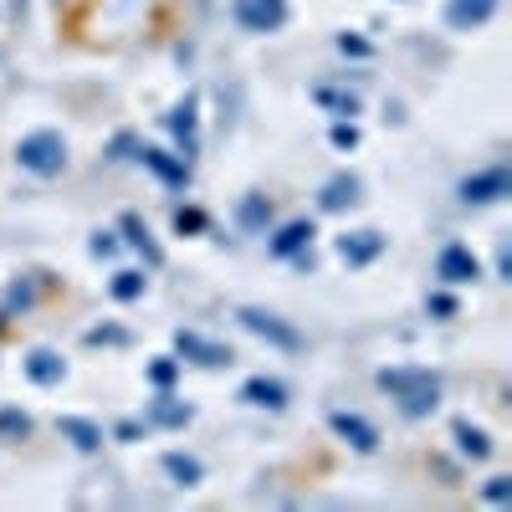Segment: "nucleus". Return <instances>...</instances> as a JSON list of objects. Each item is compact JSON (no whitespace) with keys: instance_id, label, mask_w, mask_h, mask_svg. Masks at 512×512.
Wrapping results in <instances>:
<instances>
[{"instance_id":"3","label":"nucleus","mask_w":512,"mask_h":512,"mask_svg":"<svg viewBox=\"0 0 512 512\" xmlns=\"http://www.w3.org/2000/svg\"><path fill=\"white\" fill-rule=\"evenodd\" d=\"M236 21L246 31H277L287 21V0H236Z\"/></svg>"},{"instance_id":"10","label":"nucleus","mask_w":512,"mask_h":512,"mask_svg":"<svg viewBox=\"0 0 512 512\" xmlns=\"http://www.w3.org/2000/svg\"><path fill=\"white\" fill-rule=\"evenodd\" d=\"M241 400L267 405V410H282V405H287V384H277V379H246V384H241Z\"/></svg>"},{"instance_id":"15","label":"nucleus","mask_w":512,"mask_h":512,"mask_svg":"<svg viewBox=\"0 0 512 512\" xmlns=\"http://www.w3.org/2000/svg\"><path fill=\"white\" fill-rule=\"evenodd\" d=\"M359 200V180L349 175H338V180H328V190H323V210H344V205H354Z\"/></svg>"},{"instance_id":"13","label":"nucleus","mask_w":512,"mask_h":512,"mask_svg":"<svg viewBox=\"0 0 512 512\" xmlns=\"http://www.w3.org/2000/svg\"><path fill=\"white\" fill-rule=\"evenodd\" d=\"M313 241V221H292L277 241H272V256H292V251H303Z\"/></svg>"},{"instance_id":"25","label":"nucleus","mask_w":512,"mask_h":512,"mask_svg":"<svg viewBox=\"0 0 512 512\" xmlns=\"http://www.w3.org/2000/svg\"><path fill=\"white\" fill-rule=\"evenodd\" d=\"M149 379H154V384H169V379H175V364H169V359H159V364L149 369Z\"/></svg>"},{"instance_id":"11","label":"nucleus","mask_w":512,"mask_h":512,"mask_svg":"<svg viewBox=\"0 0 512 512\" xmlns=\"http://www.w3.org/2000/svg\"><path fill=\"white\" fill-rule=\"evenodd\" d=\"M180 354H190L195 364H231V354H226V349L205 344V338H195V333H180Z\"/></svg>"},{"instance_id":"7","label":"nucleus","mask_w":512,"mask_h":512,"mask_svg":"<svg viewBox=\"0 0 512 512\" xmlns=\"http://www.w3.org/2000/svg\"><path fill=\"white\" fill-rule=\"evenodd\" d=\"M436 277L441 282H472V277H482V262L466 246H446L441 262H436Z\"/></svg>"},{"instance_id":"8","label":"nucleus","mask_w":512,"mask_h":512,"mask_svg":"<svg viewBox=\"0 0 512 512\" xmlns=\"http://www.w3.org/2000/svg\"><path fill=\"white\" fill-rule=\"evenodd\" d=\"M492 11H497V0H451V6H446V26H451V31H472V26H482Z\"/></svg>"},{"instance_id":"19","label":"nucleus","mask_w":512,"mask_h":512,"mask_svg":"<svg viewBox=\"0 0 512 512\" xmlns=\"http://www.w3.org/2000/svg\"><path fill=\"white\" fill-rule=\"evenodd\" d=\"M139 292H144V277L139 272H118L113 277V297H118V303H134Z\"/></svg>"},{"instance_id":"20","label":"nucleus","mask_w":512,"mask_h":512,"mask_svg":"<svg viewBox=\"0 0 512 512\" xmlns=\"http://www.w3.org/2000/svg\"><path fill=\"white\" fill-rule=\"evenodd\" d=\"M241 221H246V226H262V221H272V205L251 195V200L241 205Z\"/></svg>"},{"instance_id":"22","label":"nucleus","mask_w":512,"mask_h":512,"mask_svg":"<svg viewBox=\"0 0 512 512\" xmlns=\"http://www.w3.org/2000/svg\"><path fill=\"white\" fill-rule=\"evenodd\" d=\"M333 144H338V149H354V144H359V128H354V123H338V128H333Z\"/></svg>"},{"instance_id":"12","label":"nucleus","mask_w":512,"mask_h":512,"mask_svg":"<svg viewBox=\"0 0 512 512\" xmlns=\"http://www.w3.org/2000/svg\"><path fill=\"white\" fill-rule=\"evenodd\" d=\"M26 374H31L36 384H57V379H62V359H57L52 349H36V354L26 359Z\"/></svg>"},{"instance_id":"18","label":"nucleus","mask_w":512,"mask_h":512,"mask_svg":"<svg viewBox=\"0 0 512 512\" xmlns=\"http://www.w3.org/2000/svg\"><path fill=\"white\" fill-rule=\"evenodd\" d=\"M456 441H461V451H466V456H477V461H482V456L492 451V446H487V436H482V431H472V425H466V420L456 425Z\"/></svg>"},{"instance_id":"21","label":"nucleus","mask_w":512,"mask_h":512,"mask_svg":"<svg viewBox=\"0 0 512 512\" xmlns=\"http://www.w3.org/2000/svg\"><path fill=\"white\" fill-rule=\"evenodd\" d=\"M0 431H11V436H26L31 431V420L21 410H0Z\"/></svg>"},{"instance_id":"9","label":"nucleus","mask_w":512,"mask_h":512,"mask_svg":"<svg viewBox=\"0 0 512 512\" xmlns=\"http://www.w3.org/2000/svg\"><path fill=\"white\" fill-rule=\"evenodd\" d=\"M379 251H384V236H379V231H354V236H344V241H338V256H344L349 267H364V262H374Z\"/></svg>"},{"instance_id":"24","label":"nucleus","mask_w":512,"mask_h":512,"mask_svg":"<svg viewBox=\"0 0 512 512\" xmlns=\"http://www.w3.org/2000/svg\"><path fill=\"white\" fill-rule=\"evenodd\" d=\"M154 415H159V420H169V425H180V420H190V410H180V405H159Z\"/></svg>"},{"instance_id":"14","label":"nucleus","mask_w":512,"mask_h":512,"mask_svg":"<svg viewBox=\"0 0 512 512\" xmlns=\"http://www.w3.org/2000/svg\"><path fill=\"white\" fill-rule=\"evenodd\" d=\"M62 436H72L82 451H98V441H103V431L93 420H77V415H62Z\"/></svg>"},{"instance_id":"4","label":"nucleus","mask_w":512,"mask_h":512,"mask_svg":"<svg viewBox=\"0 0 512 512\" xmlns=\"http://www.w3.org/2000/svg\"><path fill=\"white\" fill-rule=\"evenodd\" d=\"M502 195H512V175H507V169H482V175L461 180V200L466 205H487V200H502Z\"/></svg>"},{"instance_id":"16","label":"nucleus","mask_w":512,"mask_h":512,"mask_svg":"<svg viewBox=\"0 0 512 512\" xmlns=\"http://www.w3.org/2000/svg\"><path fill=\"white\" fill-rule=\"evenodd\" d=\"M164 472L175 477L180 487H195V482H200V461H195V456H180V451H169V456H164Z\"/></svg>"},{"instance_id":"6","label":"nucleus","mask_w":512,"mask_h":512,"mask_svg":"<svg viewBox=\"0 0 512 512\" xmlns=\"http://www.w3.org/2000/svg\"><path fill=\"white\" fill-rule=\"evenodd\" d=\"M241 323H246L251 333L272 338V344H282V349H297V344H303V333L287 328V323H277V318H272V313H262V308H241Z\"/></svg>"},{"instance_id":"26","label":"nucleus","mask_w":512,"mask_h":512,"mask_svg":"<svg viewBox=\"0 0 512 512\" xmlns=\"http://www.w3.org/2000/svg\"><path fill=\"white\" fill-rule=\"evenodd\" d=\"M507 492H512L507 477H492V482H487V497H492V502H507Z\"/></svg>"},{"instance_id":"5","label":"nucleus","mask_w":512,"mask_h":512,"mask_svg":"<svg viewBox=\"0 0 512 512\" xmlns=\"http://www.w3.org/2000/svg\"><path fill=\"white\" fill-rule=\"evenodd\" d=\"M328 425H333V431L344 436L354 451H374V446H379V431H374V425H369L364 415H354V410H333V415H328Z\"/></svg>"},{"instance_id":"23","label":"nucleus","mask_w":512,"mask_h":512,"mask_svg":"<svg viewBox=\"0 0 512 512\" xmlns=\"http://www.w3.org/2000/svg\"><path fill=\"white\" fill-rule=\"evenodd\" d=\"M175 226H180V231H200V226H205V216H200V210H180Z\"/></svg>"},{"instance_id":"2","label":"nucleus","mask_w":512,"mask_h":512,"mask_svg":"<svg viewBox=\"0 0 512 512\" xmlns=\"http://www.w3.org/2000/svg\"><path fill=\"white\" fill-rule=\"evenodd\" d=\"M16 159H21V169H31V175H62L67 144H62V134L41 128V134H26V139L16 144Z\"/></svg>"},{"instance_id":"17","label":"nucleus","mask_w":512,"mask_h":512,"mask_svg":"<svg viewBox=\"0 0 512 512\" xmlns=\"http://www.w3.org/2000/svg\"><path fill=\"white\" fill-rule=\"evenodd\" d=\"M144 164H154L159 175H164V180H175V185H185V175H190L185 164H169V159H164V149H144Z\"/></svg>"},{"instance_id":"1","label":"nucleus","mask_w":512,"mask_h":512,"mask_svg":"<svg viewBox=\"0 0 512 512\" xmlns=\"http://www.w3.org/2000/svg\"><path fill=\"white\" fill-rule=\"evenodd\" d=\"M379 384L400 395V410H405V415H431L436 400H441V384H436L431 374H420V369H384Z\"/></svg>"}]
</instances>
